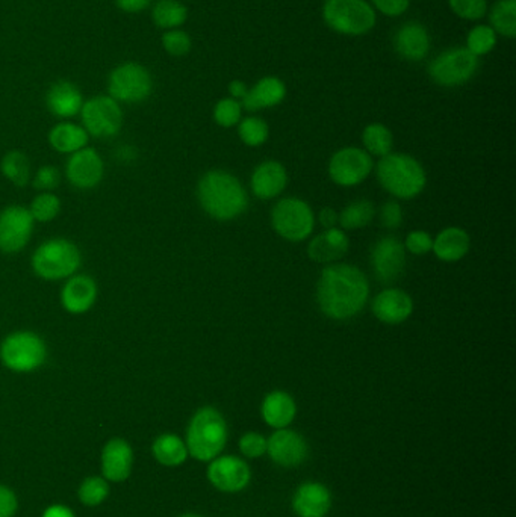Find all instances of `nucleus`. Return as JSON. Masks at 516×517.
<instances>
[{"label": "nucleus", "mask_w": 516, "mask_h": 517, "mask_svg": "<svg viewBox=\"0 0 516 517\" xmlns=\"http://www.w3.org/2000/svg\"><path fill=\"white\" fill-rule=\"evenodd\" d=\"M330 507L332 495L319 482H303L294 493L293 508L299 517H326Z\"/></svg>", "instance_id": "obj_19"}, {"label": "nucleus", "mask_w": 516, "mask_h": 517, "mask_svg": "<svg viewBox=\"0 0 516 517\" xmlns=\"http://www.w3.org/2000/svg\"><path fill=\"white\" fill-rule=\"evenodd\" d=\"M477 69L479 58L468 49H450L431 61L429 75L438 85L459 86L470 81Z\"/></svg>", "instance_id": "obj_10"}, {"label": "nucleus", "mask_w": 516, "mask_h": 517, "mask_svg": "<svg viewBox=\"0 0 516 517\" xmlns=\"http://www.w3.org/2000/svg\"><path fill=\"white\" fill-rule=\"evenodd\" d=\"M324 21L344 36H364L375 25V11L367 0H326Z\"/></svg>", "instance_id": "obj_7"}, {"label": "nucleus", "mask_w": 516, "mask_h": 517, "mask_svg": "<svg viewBox=\"0 0 516 517\" xmlns=\"http://www.w3.org/2000/svg\"><path fill=\"white\" fill-rule=\"evenodd\" d=\"M373 311L380 321L386 324H400L410 317L414 303L401 289H386L380 292L373 302Z\"/></svg>", "instance_id": "obj_20"}, {"label": "nucleus", "mask_w": 516, "mask_h": 517, "mask_svg": "<svg viewBox=\"0 0 516 517\" xmlns=\"http://www.w3.org/2000/svg\"><path fill=\"white\" fill-rule=\"evenodd\" d=\"M116 4L120 10L133 14L146 10L147 6L152 4V0H116Z\"/></svg>", "instance_id": "obj_49"}, {"label": "nucleus", "mask_w": 516, "mask_h": 517, "mask_svg": "<svg viewBox=\"0 0 516 517\" xmlns=\"http://www.w3.org/2000/svg\"><path fill=\"white\" fill-rule=\"evenodd\" d=\"M371 262L380 281L391 283L397 280L405 270V246L395 238H383L373 248Z\"/></svg>", "instance_id": "obj_17"}, {"label": "nucleus", "mask_w": 516, "mask_h": 517, "mask_svg": "<svg viewBox=\"0 0 516 517\" xmlns=\"http://www.w3.org/2000/svg\"><path fill=\"white\" fill-rule=\"evenodd\" d=\"M31 263L43 280H67L81 268L82 254L77 244L64 238H52L36 248Z\"/></svg>", "instance_id": "obj_4"}, {"label": "nucleus", "mask_w": 516, "mask_h": 517, "mask_svg": "<svg viewBox=\"0 0 516 517\" xmlns=\"http://www.w3.org/2000/svg\"><path fill=\"white\" fill-rule=\"evenodd\" d=\"M395 51L405 60H424L431 51V36L424 26L410 21L397 30L394 38Z\"/></svg>", "instance_id": "obj_21"}, {"label": "nucleus", "mask_w": 516, "mask_h": 517, "mask_svg": "<svg viewBox=\"0 0 516 517\" xmlns=\"http://www.w3.org/2000/svg\"><path fill=\"white\" fill-rule=\"evenodd\" d=\"M29 212H31L34 222H52L61 212V200L52 192H43L34 198Z\"/></svg>", "instance_id": "obj_36"}, {"label": "nucleus", "mask_w": 516, "mask_h": 517, "mask_svg": "<svg viewBox=\"0 0 516 517\" xmlns=\"http://www.w3.org/2000/svg\"><path fill=\"white\" fill-rule=\"evenodd\" d=\"M17 510V497L10 489L0 486V517H11Z\"/></svg>", "instance_id": "obj_48"}, {"label": "nucleus", "mask_w": 516, "mask_h": 517, "mask_svg": "<svg viewBox=\"0 0 516 517\" xmlns=\"http://www.w3.org/2000/svg\"><path fill=\"white\" fill-rule=\"evenodd\" d=\"M373 168V161L367 151L347 147L335 153L330 161L332 181L341 186H355L365 181Z\"/></svg>", "instance_id": "obj_13"}, {"label": "nucleus", "mask_w": 516, "mask_h": 517, "mask_svg": "<svg viewBox=\"0 0 516 517\" xmlns=\"http://www.w3.org/2000/svg\"><path fill=\"white\" fill-rule=\"evenodd\" d=\"M198 200L217 220H232L247 207V194L237 177L224 171H209L198 183Z\"/></svg>", "instance_id": "obj_2"}, {"label": "nucleus", "mask_w": 516, "mask_h": 517, "mask_svg": "<svg viewBox=\"0 0 516 517\" xmlns=\"http://www.w3.org/2000/svg\"><path fill=\"white\" fill-rule=\"evenodd\" d=\"M349 252V238L344 231L338 229H327V230L314 238V241L309 244L308 254L312 261L319 263L338 261Z\"/></svg>", "instance_id": "obj_25"}, {"label": "nucleus", "mask_w": 516, "mask_h": 517, "mask_svg": "<svg viewBox=\"0 0 516 517\" xmlns=\"http://www.w3.org/2000/svg\"><path fill=\"white\" fill-rule=\"evenodd\" d=\"M288 182L286 170L278 162H265L254 170L252 177V190L254 196L269 200L284 191Z\"/></svg>", "instance_id": "obj_24"}, {"label": "nucleus", "mask_w": 516, "mask_h": 517, "mask_svg": "<svg viewBox=\"0 0 516 517\" xmlns=\"http://www.w3.org/2000/svg\"><path fill=\"white\" fill-rule=\"evenodd\" d=\"M403 222L401 207L395 201H388L385 206L382 207V224L388 229H397Z\"/></svg>", "instance_id": "obj_47"}, {"label": "nucleus", "mask_w": 516, "mask_h": 517, "mask_svg": "<svg viewBox=\"0 0 516 517\" xmlns=\"http://www.w3.org/2000/svg\"><path fill=\"white\" fill-rule=\"evenodd\" d=\"M133 454L123 439H112L101 452V469L109 481H123L131 475Z\"/></svg>", "instance_id": "obj_22"}, {"label": "nucleus", "mask_w": 516, "mask_h": 517, "mask_svg": "<svg viewBox=\"0 0 516 517\" xmlns=\"http://www.w3.org/2000/svg\"><path fill=\"white\" fill-rule=\"evenodd\" d=\"M81 117L82 127L88 135L111 138L122 131V106L111 96H97L84 101Z\"/></svg>", "instance_id": "obj_9"}, {"label": "nucleus", "mask_w": 516, "mask_h": 517, "mask_svg": "<svg viewBox=\"0 0 516 517\" xmlns=\"http://www.w3.org/2000/svg\"><path fill=\"white\" fill-rule=\"evenodd\" d=\"M161 41L165 52L172 56L187 55L188 52L191 51V38L183 30H167L162 36Z\"/></svg>", "instance_id": "obj_40"}, {"label": "nucleus", "mask_w": 516, "mask_h": 517, "mask_svg": "<svg viewBox=\"0 0 516 517\" xmlns=\"http://www.w3.org/2000/svg\"><path fill=\"white\" fill-rule=\"evenodd\" d=\"M273 227L289 241H303L314 230V214L304 201L285 198L273 209Z\"/></svg>", "instance_id": "obj_11"}, {"label": "nucleus", "mask_w": 516, "mask_h": 517, "mask_svg": "<svg viewBox=\"0 0 516 517\" xmlns=\"http://www.w3.org/2000/svg\"><path fill=\"white\" fill-rule=\"evenodd\" d=\"M319 222H321L324 227H327V229H335V224L338 222V215H336V212L334 209L326 207V209L319 212Z\"/></svg>", "instance_id": "obj_50"}, {"label": "nucleus", "mask_w": 516, "mask_h": 517, "mask_svg": "<svg viewBox=\"0 0 516 517\" xmlns=\"http://www.w3.org/2000/svg\"><path fill=\"white\" fill-rule=\"evenodd\" d=\"M36 222L29 209L12 205L0 212V250L19 253L31 241Z\"/></svg>", "instance_id": "obj_12"}, {"label": "nucleus", "mask_w": 516, "mask_h": 517, "mask_svg": "<svg viewBox=\"0 0 516 517\" xmlns=\"http://www.w3.org/2000/svg\"><path fill=\"white\" fill-rule=\"evenodd\" d=\"M228 442V425L223 415L213 408H200L188 425V452L198 462H213Z\"/></svg>", "instance_id": "obj_3"}, {"label": "nucleus", "mask_w": 516, "mask_h": 517, "mask_svg": "<svg viewBox=\"0 0 516 517\" xmlns=\"http://www.w3.org/2000/svg\"><path fill=\"white\" fill-rule=\"evenodd\" d=\"M496 34L491 26H476L474 29H471L468 38H466V49L477 58L489 53L496 47Z\"/></svg>", "instance_id": "obj_37"}, {"label": "nucleus", "mask_w": 516, "mask_h": 517, "mask_svg": "<svg viewBox=\"0 0 516 517\" xmlns=\"http://www.w3.org/2000/svg\"><path fill=\"white\" fill-rule=\"evenodd\" d=\"M90 135L85 129L73 123H60L49 132L52 149L62 155H73L88 144Z\"/></svg>", "instance_id": "obj_29"}, {"label": "nucleus", "mask_w": 516, "mask_h": 517, "mask_svg": "<svg viewBox=\"0 0 516 517\" xmlns=\"http://www.w3.org/2000/svg\"><path fill=\"white\" fill-rule=\"evenodd\" d=\"M491 28L507 38L516 36V0H498L491 11Z\"/></svg>", "instance_id": "obj_32"}, {"label": "nucleus", "mask_w": 516, "mask_h": 517, "mask_svg": "<svg viewBox=\"0 0 516 517\" xmlns=\"http://www.w3.org/2000/svg\"><path fill=\"white\" fill-rule=\"evenodd\" d=\"M105 174V166L101 155L94 149L84 147L82 150L70 155L67 162L66 176L71 185L77 190H93L101 183Z\"/></svg>", "instance_id": "obj_15"}, {"label": "nucleus", "mask_w": 516, "mask_h": 517, "mask_svg": "<svg viewBox=\"0 0 516 517\" xmlns=\"http://www.w3.org/2000/svg\"><path fill=\"white\" fill-rule=\"evenodd\" d=\"M377 177L386 191L399 198L418 196L425 186L420 162L407 155H386L377 166Z\"/></svg>", "instance_id": "obj_5"}, {"label": "nucleus", "mask_w": 516, "mask_h": 517, "mask_svg": "<svg viewBox=\"0 0 516 517\" xmlns=\"http://www.w3.org/2000/svg\"><path fill=\"white\" fill-rule=\"evenodd\" d=\"M375 216V206L373 203L368 200H360L351 203L349 206L345 207L341 216H339V222H341V226L344 229H360V227H365L368 222L373 220Z\"/></svg>", "instance_id": "obj_34"}, {"label": "nucleus", "mask_w": 516, "mask_h": 517, "mask_svg": "<svg viewBox=\"0 0 516 517\" xmlns=\"http://www.w3.org/2000/svg\"><path fill=\"white\" fill-rule=\"evenodd\" d=\"M60 182H61V173L58 168L49 166H41L40 170L36 171L34 186L41 191L51 192L58 188Z\"/></svg>", "instance_id": "obj_44"}, {"label": "nucleus", "mask_w": 516, "mask_h": 517, "mask_svg": "<svg viewBox=\"0 0 516 517\" xmlns=\"http://www.w3.org/2000/svg\"><path fill=\"white\" fill-rule=\"evenodd\" d=\"M431 250L435 252L436 256L439 257L440 261H461L462 257L465 256L470 250V237L465 230L457 229V227H450V229L440 231L433 242Z\"/></svg>", "instance_id": "obj_28"}, {"label": "nucleus", "mask_w": 516, "mask_h": 517, "mask_svg": "<svg viewBox=\"0 0 516 517\" xmlns=\"http://www.w3.org/2000/svg\"><path fill=\"white\" fill-rule=\"evenodd\" d=\"M370 287L364 272L351 265H332L324 270L317 287L321 311L334 319H349L364 309Z\"/></svg>", "instance_id": "obj_1"}, {"label": "nucleus", "mask_w": 516, "mask_h": 517, "mask_svg": "<svg viewBox=\"0 0 516 517\" xmlns=\"http://www.w3.org/2000/svg\"><path fill=\"white\" fill-rule=\"evenodd\" d=\"M0 170H2V174L14 185L25 186L28 182H29V176H31V166H29V161L21 151L12 150L10 153H6L2 159V164H0Z\"/></svg>", "instance_id": "obj_33"}, {"label": "nucleus", "mask_w": 516, "mask_h": 517, "mask_svg": "<svg viewBox=\"0 0 516 517\" xmlns=\"http://www.w3.org/2000/svg\"><path fill=\"white\" fill-rule=\"evenodd\" d=\"M208 478L214 488L226 493L241 492L247 488L252 473L247 463L235 456L214 458L208 469Z\"/></svg>", "instance_id": "obj_14"}, {"label": "nucleus", "mask_w": 516, "mask_h": 517, "mask_svg": "<svg viewBox=\"0 0 516 517\" xmlns=\"http://www.w3.org/2000/svg\"><path fill=\"white\" fill-rule=\"evenodd\" d=\"M364 144L367 150L377 156L390 155L392 149V133L383 125H370L364 131Z\"/></svg>", "instance_id": "obj_35"}, {"label": "nucleus", "mask_w": 516, "mask_h": 517, "mask_svg": "<svg viewBox=\"0 0 516 517\" xmlns=\"http://www.w3.org/2000/svg\"><path fill=\"white\" fill-rule=\"evenodd\" d=\"M43 517H75L73 513L69 508L61 507V505H53L49 508Z\"/></svg>", "instance_id": "obj_52"}, {"label": "nucleus", "mask_w": 516, "mask_h": 517, "mask_svg": "<svg viewBox=\"0 0 516 517\" xmlns=\"http://www.w3.org/2000/svg\"><path fill=\"white\" fill-rule=\"evenodd\" d=\"M239 449L244 457L259 458L267 452V440L259 432H246L239 440Z\"/></svg>", "instance_id": "obj_43"}, {"label": "nucleus", "mask_w": 516, "mask_h": 517, "mask_svg": "<svg viewBox=\"0 0 516 517\" xmlns=\"http://www.w3.org/2000/svg\"><path fill=\"white\" fill-rule=\"evenodd\" d=\"M187 8L179 0H159L153 6V21L161 29H178L187 21Z\"/></svg>", "instance_id": "obj_31"}, {"label": "nucleus", "mask_w": 516, "mask_h": 517, "mask_svg": "<svg viewBox=\"0 0 516 517\" xmlns=\"http://www.w3.org/2000/svg\"><path fill=\"white\" fill-rule=\"evenodd\" d=\"M267 452L278 466L295 467L308 457V443L299 432L282 428L267 440Z\"/></svg>", "instance_id": "obj_16"}, {"label": "nucleus", "mask_w": 516, "mask_h": 517, "mask_svg": "<svg viewBox=\"0 0 516 517\" xmlns=\"http://www.w3.org/2000/svg\"><path fill=\"white\" fill-rule=\"evenodd\" d=\"M373 5L390 17H399L405 14V11L409 8L410 0H371Z\"/></svg>", "instance_id": "obj_46"}, {"label": "nucleus", "mask_w": 516, "mask_h": 517, "mask_svg": "<svg viewBox=\"0 0 516 517\" xmlns=\"http://www.w3.org/2000/svg\"><path fill=\"white\" fill-rule=\"evenodd\" d=\"M295 412H297L295 402L291 395L285 392H271L263 400L262 417L270 427L278 428V430L288 427L295 417Z\"/></svg>", "instance_id": "obj_27"}, {"label": "nucleus", "mask_w": 516, "mask_h": 517, "mask_svg": "<svg viewBox=\"0 0 516 517\" xmlns=\"http://www.w3.org/2000/svg\"><path fill=\"white\" fill-rule=\"evenodd\" d=\"M229 91H230V94L233 97H237V99H243L246 94H247L248 88L246 86V84L241 81H233L230 85H229Z\"/></svg>", "instance_id": "obj_51"}, {"label": "nucleus", "mask_w": 516, "mask_h": 517, "mask_svg": "<svg viewBox=\"0 0 516 517\" xmlns=\"http://www.w3.org/2000/svg\"><path fill=\"white\" fill-rule=\"evenodd\" d=\"M46 105L47 109L58 118H71L81 114L84 97L75 84L60 81L47 91Z\"/></svg>", "instance_id": "obj_23"}, {"label": "nucleus", "mask_w": 516, "mask_h": 517, "mask_svg": "<svg viewBox=\"0 0 516 517\" xmlns=\"http://www.w3.org/2000/svg\"><path fill=\"white\" fill-rule=\"evenodd\" d=\"M406 246L414 254H425L433 248V241L427 231H410L409 237L406 239Z\"/></svg>", "instance_id": "obj_45"}, {"label": "nucleus", "mask_w": 516, "mask_h": 517, "mask_svg": "<svg viewBox=\"0 0 516 517\" xmlns=\"http://www.w3.org/2000/svg\"><path fill=\"white\" fill-rule=\"evenodd\" d=\"M108 492H109V486L103 478L92 477L82 482L79 497L88 507H96L103 503V499L108 497Z\"/></svg>", "instance_id": "obj_39"}, {"label": "nucleus", "mask_w": 516, "mask_h": 517, "mask_svg": "<svg viewBox=\"0 0 516 517\" xmlns=\"http://www.w3.org/2000/svg\"><path fill=\"white\" fill-rule=\"evenodd\" d=\"M214 118L220 126H235L241 118L239 101H233V99H223V101H218L215 109H214Z\"/></svg>", "instance_id": "obj_41"}, {"label": "nucleus", "mask_w": 516, "mask_h": 517, "mask_svg": "<svg viewBox=\"0 0 516 517\" xmlns=\"http://www.w3.org/2000/svg\"><path fill=\"white\" fill-rule=\"evenodd\" d=\"M47 359L46 342L31 330L11 333L0 345V360L10 371L19 374L40 369Z\"/></svg>", "instance_id": "obj_6"}, {"label": "nucleus", "mask_w": 516, "mask_h": 517, "mask_svg": "<svg viewBox=\"0 0 516 517\" xmlns=\"http://www.w3.org/2000/svg\"><path fill=\"white\" fill-rule=\"evenodd\" d=\"M286 96V88L284 82L269 76L263 77L252 90L247 91V94L241 99L243 106L247 111H259L262 108H271V106L282 103Z\"/></svg>", "instance_id": "obj_26"}, {"label": "nucleus", "mask_w": 516, "mask_h": 517, "mask_svg": "<svg viewBox=\"0 0 516 517\" xmlns=\"http://www.w3.org/2000/svg\"><path fill=\"white\" fill-rule=\"evenodd\" d=\"M97 283L85 274L69 277L61 289V304L71 315H82L97 302Z\"/></svg>", "instance_id": "obj_18"}, {"label": "nucleus", "mask_w": 516, "mask_h": 517, "mask_svg": "<svg viewBox=\"0 0 516 517\" xmlns=\"http://www.w3.org/2000/svg\"><path fill=\"white\" fill-rule=\"evenodd\" d=\"M456 15L465 20H479L488 11L486 0H448Z\"/></svg>", "instance_id": "obj_42"}, {"label": "nucleus", "mask_w": 516, "mask_h": 517, "mask_svg": "<svg viewBox=\"0 0 516 517\" xmlns=\"http://www.w3.org/2000/svg\"><path fill=\"white\" fill-rule=\"evenodd\" d=\"M239 136L247 146H261L269 138V126L261 118L248 117L239 125Z\"/></svg>", "instance_id": "obj_38"}, {"label": "nucleus", "mask_w": 516, "mask_h": 517, "mask_svg": "<svg viewBox=\"0 0 516 517\" xmlns=\"http://www.w3.org/2000/svg\"><path fill=\"white\" fill-rule=\"evenodd\" d=\"M181 517H202V516H198V514H183V516Z\"/></svg>", "instance_id": "obj_53"}, {"label": "nucleus", "mask_w": 516, "mask_h": 517, "mask_svg": "<svg viewBox=\"0 0 516 517\" xmlns=\"http://www.w3.org/2000/svg\"><path fill=\"white\" fill-rule=\"evenodd\" d=\"M152 90V75L137 62H125L116 67L108 79V96L118 103H141L149 99Z\"/></svg>", "instance_id": "obj_8"}, {"label": "nucleus", "mask_w": 516, "mask_h": 517, "mask_svg": "<svg viewBox=\"0 0 516 517\" xmlns=\"http://www.w3.org/2000/svg\"><path fill=\"white\" fill-rule=\"evenodd\" d=\"M153 454L165 466H179L188 457V448L182 439L174 434H162L153 443Z\"/></svg>", "instance_id": "obj_30"}]
</instances>
